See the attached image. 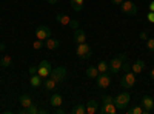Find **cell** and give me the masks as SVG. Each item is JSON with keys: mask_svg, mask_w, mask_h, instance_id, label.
I'll return each instance as SVG.
<instances>
[{"mask_svg": "<svg viewBox=\"0 0 154 114\" xmlns=\"http://www.w3.org/2000/svg\"><path fill=\"white\" fill-rule=\"evenodd\" d=\"M120 9L126 16H136L137 14V6L131 2V0H123L122 5H120Z\"/></svg>", "mask_w": 154, "mask_h": 114, "instance_id": "7", "label": "cell"}, {"mask_svg": "<svg viewBox=\"0 0 154 114\" xmlns=\"http://www.w3.org/2000/svg\"><path fill=\"white\" fill-rule=\"evenodd\" d=\"M72 39H74L75 43H83V42H86V32L80 28H77L72 32Z\"/></svg>", "mask_w": 154, "mask_h": 114, "instance_id": "11", "label": "cell"}, {"mask_svg": "<svg viewBox=\"0 0 154 114\" xmlns=\"http://www.w3.org/2000/svg\"><path fill=\"white\" fill-rule=\"evenodd\" d=\"M75 54H77V57H79V59L86 60V59L91 57V46H89L86 42H83V43H77Z\"/></svg>", "mask_w": 154, "mask_h": 114, "instance_id": "5", "label": "cell"}, {"mask_svg": "<svg viewBox=\"0 0 154 114\" xmlns=\"http://www.w3.org/2000/svg\"><path fill=\"white\" fill-rule=\"evenodd\" d=\"M19 102H20V105H22L23 108H28L29 105H32V99H31V96H28V94H22V96L19 97Z\"/></svg>", "mask_w": 154, "mask_h": 114, "instance_id": "16", "label": "cell"}, {"mask_svg": "<svg viewBox=\"0 0 154 114\" xmlns=\"http://www.w3.org/2000/svg\"><path fill=\"white\" fill-rule=\"evenodd\" d=\"M43 46H45V42L40 40V39H37V40L32 43V48H34V49H42Z\"/></svg>", "mask_w": 154, "mask_h": 114, "instance_id": "30", "label": "cell"}, {"mask_svg": "<svg viewBox=\"0 0 154 114\" xmlns=\"http://www.w3.org/2000/svg\"><path fill=\"white\" fill-rule=\"evenodd\" d=\"M146 20H148L149 23H154V11H149V12H148V16H146Z\"/></svg>", "mask_w": 154, "mask_h": 114, "instance_id": "33", "label": "cell"}, {"mask_svg": "<svg viewBox=\"0 0 154 114\" xmlns=\"http://www.w3.org/2000/svg\"><path fill=\"white\" fill-rule=\"evenodd\" d=\"M122 69H123L125 72L131 71V65H130V63H128V60H125V62H123V65H122Z\"/></svg>", "mask_w": 154, "mask_h": 114, "instance_id": "32", "label": "cell"}, {"mask_svg": "<svg viewBox=\"0 0 154 114\" xmlns=\"http://www.w3.org/2000/svg\"><path fill=\"white\" fill-rule=\"evenodd\" d=\"M69 26L72 28V29H77L80 26V23H79V20H75V19H71V22H69Z\"/></svg>", "mask_w": 154, "mask_h": 114, "instance_id": "31", "label": "cell"}, {"mask_svg": "<svg viewBox=\"0 0 154 114\" xmlns=\"http://www.w3.org/2000/svg\"><path fill=\"white\" fill-rule=\"evenodd\" d=\"M38 114H48V109H43V108H38Z\"/></svg>", "mask_w": 154, "mask_h": 114, "instance_id": "38", "label": "cell"}, {"mask_svg": "<svg viewBox=\"0 0 154 114\" xmlns=\"http://www.w3.org/2000/svg\"><path fill=\"white\" fill-rule=\"evenodd\" d=\"M125 60H128V57H126L125 53H120L117 57H114V59L109 62V72H111V74H117V72L122 69V65H123Z\"/></svg>", "mask_w": 154, "mask_h": 114, "instance_id": "2", "label": "cell"}, {"mask_svg": "<svg viewBox=\"0 0 154 114\" xmlns=\"http://www.w3.org/2000/svg\"><path fill=\"white\" fill-rule=\"evenodd\" d=\"M51 71H53V66H51V63L48 60H42L40 65H38V68H37V74L40 75V77H43V79L49 77Z\"/></svg>", "mask_w": 154, "mask_h": 114, "instance_id": "8", "label": "cell"}, {"mask_svg": "<svg viewBox=\"0 0 154 114\" xmlns=\"http://www.w3.org/2000/svg\"><path fill=\"white\" fill-rule=\"evenodd\" d=\"M86 75H88L89 79H94V80H96V77L99 75L97 66H88V68H86Z\"/></svg>", "mask_w": 154, "mask_h": 114, "instance_id": "20", "label": "cell"}, {"mask_svg": "<svg viewBox=\"0 0 154 114\" xmlns=\"http://www.w3.org/2000/svg\"><path fill=\"white\" fill-rule=\"evenodd\" d=\"M0 65H2L3 68H9V66L12 65V59H11V56H3L2 60H0Z\"/></svg>", "mask_w": 154, "mask_h": 114, "instance_id": "25", "label": "cell"}, {"mask_svg": "<svg viewBox=\"0 0 154 114\" xmlns=\"http://www.w3.org/2000/svg\"><path fill=\"white\" fill-rule=\"evenodd\" d=\"M28 71H29V74H31V75H32V74H37V68H35V66H29V68H28Z\"/></svg>", "mask_w": 154, "mask_h": 114, "instance_id": "35", "label": "cell"}, {"mask_svg": "<svg viewBox=\"0 0 154 114\" xmlns=\"http://www.w3.org/2000/svg\"><path fill=\"white\" fill-rule=\"evenodd\" d=\"M140 103H142V108H143V114H149L152 111V108H154V100L148 94L142 96V102H140Z\"/></svg>", "mask_w": 154, "mask_h": 114, "instance_id": "10", "label": "cell"}, {"mask_svg": "<svg viewBox=\"0 0 154 114\" xmlns=\"http://www.w3.org/2000/svg\"><path fill=\"white\" fill-rule=\"evenodd\" d=\"M49 103L53 105L54 108H57V106H62V103H63L62 94H59V93H54L53 96H51V99H49Z\"/></svg>", "mask_w": 154, "mask_h": 114, "instance_id": "14", "label": "cell"}, {"mask_svg": "<svg viewBox=\"0 0 154 114\" xmlns=\"http://www.w3.org/2000/svg\"><path fill=\"white\" fill-rule=\"evenodd\" d=\"M97 111H99L97 100H89V102L86 103V112H88V114H96Z\"/></svg>", "mask_w": 154, "mask_h": 114, "instance_id": "15", "label": "cell"}, {"mask_svg": "<svg viewBox=\"0 0 154 114\" xmlns=\"http://www.w3.org/2000/svg\"><path fill=\"white\" fill-rule=\"evenodd\" d=\"M126 114H143V108L140 105H134L126 111Z\"/></svg>", "mask_w": 154, "mask_h": 114, "instance_id": "26", "label": "cell"}, {"mask_svg": "<svg viewBox=\"0 0 154 114\" xmlns=\"http://www.w3.org/2000/svg\"><path fill=\"white\" fill-rule=\"evenodd\" d=\"M71 112H72V114H85V112H86V106H85L83 103H77V105L71 109Z\"/></svg>", "mask_w": 154, "mask_h": 114, "instance_id": "23", "label": "cell"}, {"mask_svg": "<svg viewBox=\"0 0 154 114\" xmlns=\"http://www.w3.org/2000/svg\"><path fill=\"white\" fill-rule=\"evenodd\" d=\"M71 2V8L74 11H82L83 9V0H69Z\"/></svg>", "mask_w": 154, "mask_h": 114, "instance_id": "24", "label": "cell"}, {"mask_svg": "<svg viewBox=\"0 0 154 114\" xmlns=\"http://www.w3.org/2000/svg\"><path fill=\"white\" fill-rule=\"evenodd\" d=\"M56 20L60 23V25H63V26H66V25H69V22H71V17L68 16V14H57L56 16Z\"/></svg>", "mask_w": 154, "mask_h": 114, "instance_id": "17", "label": "cell"}, {"mask_svg": "<svg viewBox=\"0 0 154 114\" xmlns=\"http://www.w3.org/2000/svg\"><path fill=\"white\" fill-rule=\"evenodd\" d=\"M116 111H117V108H116L114 102H111V103H105V105H102V106L99 108V111H97V112H100V114H116Z\"/></svg>", "mask_w": 154, "mask_h": 114, "instance_id": "12", "label": "cell"}, {"mask_svg": "<svg viewBox=\"0 0 154 114\" xmlns=\"http://www.w3.org/2000/svg\"><path fill=\"white\" fill-rule=\"evenodd\" d=\"M130 100H131V96L126 91L114 97V105H116V108H117V111H125L126 106L130 105Z\"/></svg>", "mask_w": 154, "mask_h": 114, "instance_id": "1", "label": "cell"}, {"mask_svg": "<svg viewBox=\"0 0 154 114\" xmlns=\"http://www.w3.org/2000/svg\"><path fill=\"white\" fill-rule=\"evenodd\" d=\"M45 46H46L48 49H57V48L60 46V42H59L57 39L49 37V39H46V42H45Z\"/></svg>", "mask_w": 154, "mask_h": 114, "instance_id": "18", "label": "cell"}, {"mask_svg": "<svg viewBox=\"0 0 154 114\" xmlns=\"http://www.w3.org/2000/svg\"><path fill=\"white\" fill-rule=\"evenodd\" d=\"M143 69H145V62H143V60H140V59H139L136 63H133V65H131V71H133L136 75L140 74Z\"/></svg>", "mask_w": 154, "mask_h": 114, "instance_id": "13", "label": "cell"}, {"mask_svg": "<svg viewBox=\"0 0 154 114\" xmlns=\"http://www.w3.org/2000/svg\"><path fill=\"white\" fill-rule=\"evenodd\" d=\"M6 49V46H5V43H0V53H3Z\"/></svg>", "mask_w": 154, "mask_h": 114, "instance_id": "40", "label": "cell"}, {"mask_svg": "<svg viewBox=\"0 0 154 114\" xmlns=\"http://www.w3.org/2000/svg\"><path fill=\"white\" fill-rule=\"evenodd\" d=\"M149 77L154 80V68H152V69H151V72H149Z\"/></svg>", "mask_w": 154, "mask_h": 114, "instance_id": "42", "label": "cell"}, {"mask_svg": "<svg viewBox=\"0 0 154 114\" xmlns=\"http://www.w3.org/2000/svg\"><path fill=\"white\" fill-rule=\"evenodd\" d=\"M29 83H31L32 88H38V86H40V83H42L40 75H38V74H32L31 79H29Z\"/></svg>", "mask_w": 154, "mask_h": 114, "instance_id": "21", "label": "cell"}, {"mask_svg": "<svg viewBox=\"0 0 154 114\" xmlns=\"http://www.w3.org/2000/svg\"><path fill=\"white\" fill-rule=\"evenodd\" d=\"M66 75H68V71H66L65 66H56V68H53V71H51L49 77L54 79L57 83H62V82H65Z\"/></svg>", "mask_w": 154, "mask_h": 114, "instance_id": "3", "label": "cell"}, {"mask_svg": "<svg viewBox=\"0 0 154 114\" xmlns=\"http://www.w3.org/2000/svg\"><path fill=\"white\" fill-rule=\"evenodd\" d=\"M139 37H140V40H146V39H148L146 32H140V34H139Z\"/></svg>", "mask_w": 154, "mask_h": 114, "instance_id": "36", "label": "cell"}, {"mask_svg": "<svg viewBox=\"0 0 154 114\" xmlns=\"http://www.w3.org/2000/svg\"><path fill=\"white\" fill-rule=\"evenodd\" d=\"M56 85H57V82H56L54 79H46V80L43 82V86L46 88L48 91H53V90H56Z\"/></svg>", "mask_w": 154, "mask_h": 114, "instance_id": "22", "label": "cell"}, {"mask_svg": "<svg viewBox=\"0 0 154 114\" xmlns=\"http://www.w3.org/2000/svg\"><path fill=\"white\" fill-rule=\"evenodd\" d=\"M54 112H56V114H65V109L60 108V106H57V108L54 109Z\"/></svg>", "mask_w": 154, "mask_h": 114, "instance_id": "34", "label": "cell"}, {"mask_svg": "<svg viewBox=\"0 0 154 114\" xmlns=\"http://www.w3.org/2000/svg\"><path fill=\"white\" fill-rule=\"evenodd\" d=\"M145 42H146V49L151 51V53H154V39H149V37H148Z\"/></svg>", "mask_w": 154, "mask_h": 114, "instance_id": "28", "label": "cell"}, {"mask_svg": "<svg viewBox=\"0 0 154 114\" xmlns=\"http://www.w3.org/2000/svg\"><path fill=\"white\" fill-rule=\"evenodd\" d=\"M19 112H20V114H38V108H37L35 103H32V105H29L28 108L19 109Z\"/></svg>", "mask_w": 154, "mask_h": 114, "instance_id": "19", "label": "cell"}, {"mask_svg": "<svg viewBox=\"0 0 154 114\" xmlns=\"http://www.w3.org/2000/svg\"><path fill=\"white\" fill-rule=\"evenodd\" d=\"M97 69H99V72H106V71L109 69V63H108V62H105V60L99 62V65H97Z\"/></svg>", "mask_w": 154, "mask_h": 114, "instance_id": "27", "label": "cell"}, {"mask_svg": "<svg viewBox=\"0 0 154 114\" xmlns=\"http://www.w3.org/2000/svg\"><path fill=\"white\" fill-rule=\"evenodd\" d=\"M148 8H149V11H154V0H152V2H149Z\"/></svg>", "mask_w": 154, "mask_h": 114, "instance_id": "39", "label": "cell"}, {"mask_svg": "<svg viewBox=\"0 0 154 114\" xmlns=\"http://www.w3.org/2000/svg\"><path fill=\"white\" fill-rule=\"evenodd\" d=\"M134 83H136V74L133 71L125 72V75L120 79V86L122 88H126V90H128V88H133Z\"/></svg>", "mask_w": 154, "mask_h": 114, "instance_id": "6", "label": "cell"}, {"mask_svg": "<svg viewBox=\"0 0 154 114\" xmlns=\"http://www.w3.org/2000/svg\"><path fill=\"white\" fill-rule=\"evenodd\" d=\"M122 2H123V0H111V3H112V5H117V6H120Z\"/></svg>", "mask_w": 154, "mask_h": 114, "instance_id": "37", "label": "cell"}, {"mask_svg": "<svg viewBox=\"0 0 154 114\" xmlns=\"http://www.w3.org/2000/svg\"><path fill=\"white\" fill-rule=\"evenodd\" d=\"M0 60H2V56H0Z\"/></svg>", "mask_w": 154, "mask_h": 114, "instance_id": "43", "label": "cell"}, {"mask_svg": "<svg viewBox=\"0 0 154 114\" xmlns=\"http://www.w3.org/2000/svg\"><path fill=\"white\" fill-rule=\"evenodd\" d=\"M35 37L40 40H46L51 37V28L46 26V25H40V26H37L35 29Z\"/></svg>", "mask_w": 154, "mask_h": 114, "instance_id": "9", "label": "cell"}, {"mask_svg": "<svg viewBox=\"0 0 154 114\" xmlns=\"http://www.w3.org/2000/svg\"><path fill=\"white\" fill-rule=\"evenodd\" d=\"M111 102H114V99H112L109 94H103V96H102V105H105V103H111Z\"/></svg>", "mask_w": 154, "mask_h": 114, "instance_id": "29", "label": "cell"}, {"mask_svg": "<svg viewBox=\"0 0 154 114\" xmlns=\"http://www.w3.org/2000/svg\"><path fill=\"white\" fill-rule=\"evenodd\" d=\"M96 85L100 90H106L111 85V72H99V75L96 77Z\"/></svg>", "mask_w": 154, "mask_h": 114, "instance_id": "4", "label": "cell"}, {"mask_svg": "<svg viewBox=\"0 0 154 114\" xmlns=\"http://www.w3.org/2000/svg\"><path fill=\"white\" fill-rule=\"evenodd\" d=\"M46 2H48L49 5H56V3L59 2V0H46Z\"/></svg>", "mask_w": 154, "mask_h": 114, "instance_id": "41", "label": "cell"}]
</instances>
